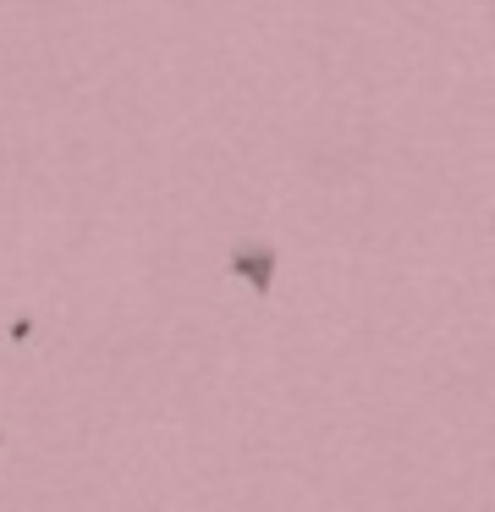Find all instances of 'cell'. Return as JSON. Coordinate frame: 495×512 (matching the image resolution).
<instances>
[{
	"label": "cell",
	"instance_id": "cell-2",
	"mask_svg": "<svg viewBox=\"0 0 495 512\" xmlns=\"http://www.w3.org/2000/svg\"><path fill=\"white\" fill-rule=\"evenodd\" d=\"M0 441H6V430H0Z\"/></svg>",
	"mask_w": 495,
	"mask_h": 512
},
{
	"label": "cell",
	"instance_id": "cell-1",
	"mask_svg": "<svg viewBox=\"0 0 495 512\" xmlns=\"http://www.w3.org/2000/svg\"><path fill=\"white\" fill-rule=\"evenodd\" d=\"M275 243H242V248H231V270L237 276H248V287L253 292H270L275 287Z\"/></svg>",
	"mask_w": 495,
	"mask_h": 512
}]
</instances>
